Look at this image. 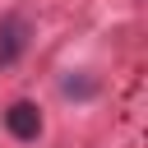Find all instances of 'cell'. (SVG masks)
Segmentation results:
<instances>
[{
  "instance_id": "6da1fadb",
  "label": "cell",
  "mask_w": 148,
  "mask_h": 148,
  "mask_svg": "<svg viewBox=\"0 0 148 148\" xmlns=\"http://www.w3.org/2000/svg\"><path fill=\"white\" fill-rule=\"evenodd\" d=\"M28 32H32V28H28V18H23V14H9V18L0 23V69H5V65H14V60L28 51Z\"/></svg>"
},
{
  "instance_id": "7a4b0ae2",
  "label": "cell",
  "mask_w": 148,
  "mask_h": 148,
  "mask_svg": "<svg viewBox=\"0 0 148 148\" xmlns=\"http://www.w3.org/2000/svg\"><path fill=\"white\" fill-rule=\"evenodd\" d=\"M5 130H9L14 139L32 143V139L42 134V111H37V102H14V106L5 111Z\"/></svg>"
},
{
  "instance_id": "3957f363",
  "label": "cell",
  "mask_w": 148,
  "mask_h": 148,
  "mask_svg": "<svg viewBox=\"0 0 148 148\" xmlns=\"http://www.w3.org/2000/svg\"><path fill=\"white\" fill-rule=\"evenodd\" d=\"M65 92H69V97H74V92H79V97H88V92H92V83H83V79H65Z\"/></svg>"
}]
</instances>
